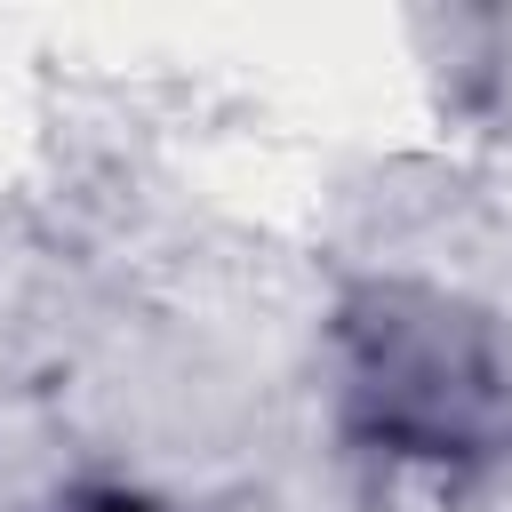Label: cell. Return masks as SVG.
<instances>
[{
	"instance_id": "cell-1",
	"label": "cell",
	"mask_w": 512,
	"mask_h": 512,
	"mask_svg": "<svg viewBox=\"0 0 512 512\" xmlns=\"http://www.w3.org/2000/svg\"><path fill=\"white\" fill-rule=\"evenodd\" d=\"M80 512H152V504H144V496H88Z\"/></svg>"
}]
</instances>
